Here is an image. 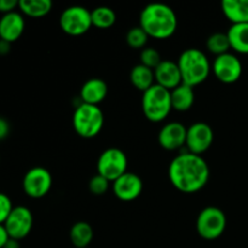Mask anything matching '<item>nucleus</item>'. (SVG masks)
Segmentation results:
<instances>
[{"mask_svg":"<svg viewBox=\"0 0 248 248\" xmlns=\"http://www.w3.org/2000/svg\"><path fill=\"white\" fill-rule=\"evenodd\" d=\"M169 179L178 191L184 194L198 193L208 183L210 167L201 155L181 153L170 162Z\"/></svg>","mask_w":248,"mask_h":248,"instance_id":"obj_1","label":"nucleus"},{"mask_svg":"<svg viewBox=\"0 0 248 248\" xmlns=\"http://www.w3.org/2000/svg\"><path fill=\"white\" fill-rule=\"evenodd\" d=\"M140 27L149 38L169 39L176 33L178 27L177 15L172 7L161 2L147 5L140 15Z\"/></svg>","mask_w":248,"mask_h":248,"instance_id":"obj_2","label":"nucleus"},{"mask_svg":"<svg viewBox=\"0 0 248 248\" xmlns=\"http://www.w3.org/2000/svg\"><path fill=\"white\" fill-rule=\"evenodd\" d=\"M177 64L181 70L183 84L191 87L205 82L212 72V65L207 56L195 47L184 50L179 56Z\"/></svg>","mask_w":248,"mask_h":248,"instance_id":"obj_3","label":"nucleus"},{"mask_svg":"<svg viewBox=\"0 0 248 248\" xmlns=\"http://www.w3.org/2000/svg\"><path fill=\"white\" fill-rule=\"evenodd\" d=\"M142 109L144 116L152 123H161L170 115L172 108L171 91L155 84L142 97Z\"/></svg>","mask_w":248,"mask_h":248,"instance_id":"obj_4","label":"nucleus"},{"mask_svg":"<svg viewBox=\"0 0 248 248\" xmlns=\"http://www.w3.org/2000/svg\"><path fill=\"white\" fill-rule=\"evenodd\" d=\"M104 125V115L98 106L80 103L73 114V127L82 138L91 140L99 135Z\"/></svg>","mask_w":248,"mask_h":248,"instance_id":"obj_5","label":"nucleus"},{"mask_svg":"<svg viewBox=\"0 0 248 248\" xmlns=\"http://www.w3.org/2000/svg\"><path fill=\"white\" fill-rule=\"evenodd\" d=\"M227 228V217L220 208L208 206L196 218V232L203 240L212 241L222 236Z\"/></svg>","mask_w":248,"mask_h":248,"instance_id":"obj_6","label":"nucleus"},{"mask_svg":"<svg viewBox=\"0 0 248 248\" xmlns=\"http://www.w3.org/2000/svg\"><path fill=\"white\" fill-rule=\"evenodd\" d=\"M128 160L125 153L119 148H108L97 160V172L109 182H115L127 172Z\"/></svg>","mask_w":248,"mask_h":248,"instance_id":"obj_7","label":"nucleus"},{"mask_svg":"<svg viewBox=\"0 0 248 248\" xmlns=\"http://www.w3.org/2000/svg\"><path fill=\"white\" fill-rule=\"evenodd\" d=\"M60 27L68 35H84L92 27L91 11L79 5L67 7L60 16Z\"/></svg>","mask_w":248,"mask_h":248,"instance_id":"obj_8","label":"nucleus"},{"mask_svg":"<svg viewBox=\"0 0 248 248\" xmlns=\"http://www.w3.org/2000/svg\"><path fill=\"white\" fill-rule=\"evenodd\" d=\"M52 174L41 166L31 167L26 172L22 181L24 194L31 199L45 198L52 188Z\"/></svg>","mask_w":248,"mask_h":248,"instance_id":"obj_9","label":"nucleus"},{"mask_svg":"<svg viewBox=\"0 0 248 248\" xmlns=\"http://www.w3.org/2000/svg\"><path fill=\"white\" fill-rule=\"evenodd\" d=\"M33 223L34 218L31 211L26 206H16L4 223V227L9 237L21 241L31 234Z\"/></svg>","mask_w":248,"mask_h":248,"instance_id":"obj_10","label":"nucleus"},{"mask_svg":"<svg viewBox=\"0 0 248 248\" xmlns=\"http://www.w3.org/2000/svg\"><path fill=\"white\" fill-rule=\"evenodd\" d=\"M213 140H215V132L208 124L202 121L194 123L186 130V150L193 154L202 155L210 149Z\"/></svg>","mask_w":248,"mask_h":248,"instance_id":"obj_11","label":"nucleus"},{"mask_svg":"<svg viewBox=\"0 0 248 248\" xmlns=\"http://www.w3.org/2000/svg\"><path fill=\"white\" fill-rule=\"evenodd\" d=\"M212 73L223 84H234L242 75V63L234 53H224L215 58Z\"/></svg>","mask_w":248,"mask_h":248,"instance_id":"obj_12","label":"nucleus"},{"mask_svg":"<svg viewBox=\"0 0 248 248\" xmlns=\"http://www.w3.org/2000/svg\"><path fill=\"white\" fill-rule=\"evenodd\" d=\"M186 130L188 128L178 121H172L164 125L157 135L160 147L169 152H174L186 147Z\"/></svg>","mask_w":248,"mask_h":248,"instance_id":"obj_13","label":"nucleus"},{"mask_svg":"<svg viewBox=\"0 0 248 248\" xmlns=\"http://www.w3.org/2000/svg\"><path fill=\"white\" fill-rule=\"evenodd\" d=\"M111 186L114 195L125 202L138 199L143 191L142 178L133 172H126L120 178L113 182Z\"/></svg>","mask_w":248,"mask_h":248,"instance_id":"obj_14","label":"nucleus"},{"mask_svg":"<svg viewBox=\"0 0 248 248\" xmlns=\"http://www.w3.org/2000/svg\"><path fill=\"white\" fill-rule=\"evenodd\" d=\"M155 84L165 87L169 91H172L179 85L183 84L182 81L181 70H179L177 62L170 60H164L154 69Z\"/></svg>","mask_w":248,"mask_h":248,"instance_id":"obj_15","label":"nucleus"},{"mask_svg":"<svg viewBox=\"0 0 248 248\" xmlns=\"http://www.w3.org/2000/svg\"><path fill=\"white\" fill-rule=\"evenodd\" d=\"M26 22L21 12L12 11L0 17V39L9 43L18 40L24 31Z\"/></svg>","mask_w":248,"mask_h":248,"instance_id":"obj_16","label":"nucleus"},{"mask_svg":"<svg viewBox=\"0 0 248 248\" xmlns=\"http://www.w3.org/2000/svg\"><path fill=\"white\" fill-rule=\"evenodd\" d=\"M108 94V85L103 79L92 78L87 80L80 89V99L81 103L98 106L106 99Z\"/></svg>","mask_w":248,"mask_h":248,"instance_id":"obj_17","label":"nucleus"},{"mask_svg":"<svg viewBox=\"0 0 248 248\" xmlns=\"http://www.w3.org/2000/svg\"><path fill=\"white\" fill-rule=\"evenodd\" d=\"M222 11L232 24L248 23V0H224Z\"/></svg>","mask_w":248,"mask_h":248,"instance_id":"obj_18","label":"nucleus"},{"mask_svg":"<svg viewBox=\"0 0 248 248\" xmlns=\"http://www.w3.org/2000/svg\"><path fill=\"white\" fill-rule=\"evenodd\" d=\"M172 108L177 111H188L191 109L195 102L194 87L189 85L181 84L178 87L171 91Z\"/></svg>","mask_w":248,"mask_h":248,"instance_id":"obj_19","label":"nucleus"},{"mask_svg":"<svg viewBox=\"0 0 248 248\" xmlns=\"http://www.w3.org/2000/svg\"><path fill=\"white\" fill-rule=\"evenodd\" d=\"M227 34L230 47L235 52L248 55V23L232 24Z\"/></svg>","mask_w":248,"mask_h":248,"instance_id":"obj_20","label":"nucleus"},{"mask_svg":"<svg viewBox=\"0 0 248 248\" xmlns=\"http://www.w3.org/2000/svg\"><path fill=\"white\" fill-rule=\"evenodd\" d=\"M130 81L140 91L145 92L155 85L154 70L143 64H137L131 69Z\"/></svg>","mask_w":248,"mask_h":248,"instance_id":"obj_21","label":"nucleus"},{"mask_svg":"<svg viewBox=\"0 0 248 248\" xmlns=\"http://www.w3.org/2000/svg\"><path fill=\"white\" fill-rule=\"evenodd\" d=\"M69 237L74 248H86L93 240V229L87 222H77L70 228Z\"/></svg>","mask_w":248,"mask_h":248,"instance_id":"obj_22","label":"nucleus"},{"mask_svg":"<svg viewBox=\"0 0 248 248\" xmlns=\"http://www.w3.org/2000/svg\"><path fill=\"white\" fill-rule=\"evenodd\" d=\"M18 9L21 14L31 18H40L46 16L52 10L51 0H19Z\"/></svg>","mask_w":248,"mask_h":248,"instance_id":"obj_23","label":"nucleus"},{"mask_svg":"<svg viewBox=\"0 0 248 248\" xmlns=\"http://www.w3.org/2000/svg\"><path fill=\"white\" fill-rule=\"evenodd\" d=\"M92 26L99 29H108L116 22V14L111 7L98 6L91 11Z\"/></svg>","mask_w":248,"mask_h":248,"instance_id":"obj_24","label":"nucleus"},{"mask_svg":"<svg viewBox=\"0 0 248 248\" xmlns=\"http://www.w3.org/2000/svg\"><path fill=\"white\" fill-rule=\"evenodd\" d=\"M206 47L210 51L211 53L217 57V56L224 55V53L229 52L230 43L229 38H228L227 33H220V31H217V33L211 34L207 38V41H206Z\"/></svg>","mask_w":248,"mask_h":248,"instance_id":"obj_25","label":"nucleus"},{"mask_svg":"<svg viewBox=\"0 0 248 248\" xmlns=\"http://www.w3.org/2000/svg\"><path fill=\"white\" fill-rule=\"evenodd\" d=\"M149 35L142 29V27H132L126 34V43L132 48H144Z\"/></svg>","mask_w":248,"mask_h":248,"instance_id":"obj_26","label":"nucleus"},{"mask_svg":"<svg viewBox=\"0 0 248 248\" xmlns=\"http://www.w3.org/2000/svg\"><path fill=\"white\" fill-rule=\"evenodd\" d=\"M140 64L145 65V67L150 68V69L154 70L160 63L162 62L161 55H160L159 51L154 47H144L140 51Z\"/></svg>","mask_w":248,"mask_h":248,"instance_id":"obj_27","label":"nucleus"},{"mask_svg":"<svg viewBox=\"0 0 248 248\" xmlns=\"http://www.w3.org/2000/svg\"><path fill=\"white\" fill-rule=\"evenodd\" d=\"M109 186H110V182L104 177L99 176L98 173L92 177L89 182V190L94 196L104 195L109 190Z\"/></svg>","mask_w":248,"mask_h":248,"instance_id":"obj_28","label":"nucleus"},{"mask_svg":"<svg viewBox=\"0 0 248 248\" xmlns=\"http://www.w3.org/2000/svg\"><path fill=\"white\" fill-rule=\"evenodd\" d=\"M12 210H14V205H12L11 199L6 194L0 193V224H4L6 222Z\"/></svg>","mask_w":248,"mask_h":248,"instance_id":"obj_29","label":"nucleus"},{"mask_svg":"<svg viewBox=\"0 0 248 248\" xmlns=\"http://www.w3.org/2000/svg\"><path fill=\"white\" fill-rule=\"evenodd\" d=\"M19 0H0V12L2 15L16 11Z\"/></svg>","mask_w":248,"mask_h":248,"instance_id":"obj_30","label":"nucleus"},{"mask_svg":"<svg viewBox=\"0 0 248 248\" xmlns=\"http://www.w3.org/2000/svg\"><path fill=\"white\" fill-rule=\"evenodd\" d=\"M10 133V124L5 118L0 116V140H5Z\"/></svg>","mask_w":248,"mask_h":248,"instance_id":"obj_31","label":"nucleus"},{"mask_svg":"<svg viewBox=\"0 0 248 248\" xmlns=\"http://www.w3.org/2000/svg\"><path fill=\"white\" fill-rule=\"evenodd\" d=\"M7 240H9V234H7L4 224H0V248L4 247V245L6 244Z\"/></svg>","mask_w":248,"mask_h":248,"instance_id":"obj_32","label":"nucleus"},{"mask_svg":"<svg viewBox=\"0 0 248 248\" xmlns=\"http://www.w3.org/2000/svg\"><path fill=\"white\" fill-rule=\"evenodd\" d=\"M10 50H11V43L0 39V55H7L10 52Z\"/></svg>","mask_w":248,"mask_h":248,"instance_id":"obj_33","label":"nucleus"},{"mask_svg":"<svg viewBox=\"0 0 248 248\" xmlns=\"http://www.w3.org/2000/svg\"><path fill=\"white\" fill-rule=\"evenodd\" d=\"M2 248H21V245H19L18 240H15V239H11V237H9V240H7L6 244L4 245V247Z\"/></svg>","mask_w":248,"mask_h":248,"instance_id":"obj_34","label":"nucleus"}]
</instances>
